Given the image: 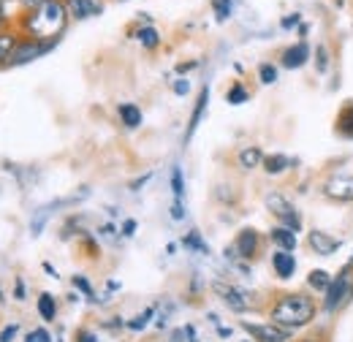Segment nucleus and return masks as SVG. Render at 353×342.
Instances as JSON below:
<instances>
[{
  "mask_svg": "<svg viewBox=\"0 0 353 342\" xmlns=\"http://www.w3.org/2000/svg\"><path fill=\"white\" fill-rule=\"evenodd\" d=\"M182 245H185L188 250H196V253H201V256H210V245L201 239V234H199V231L185 234V237H182Z\"/></svg>",
  "mask_w": 353,
  "mask_h": 342,
  "instance_id": "25",
  "label": "nucleus"
},
{
  "mask_svg": "<svg viewBox=\"0 0 353 342\" xmlns=\"http://www.w3.org/2000/svg\"><path fill=\"white\" fill-rule=\"evenodd\" d=\"M307 245L315 256L321 258H332L340 248H343V239L329 234V231H321V228H312L307 234Z\"/></svg>",
  "mask_w": 353,
  "mask_h": 342,
  "instance_id": "8",
  "label": "nucleus"
},
{
  "mask_svg": "<svg viewBox=\"0 0 353 342\" xmlns=\"http://www.w3.org/2000/svg\"><path fill=\"white\" fill-rule=\"evenodd\" d=\"M212 294H215L231 312H239V315H242V312L253 310V296H250L248 291H242V288L225 283V280H215V283H212Z\"/></svg>",
  "mask_w": 353,
  "mask_h": 342,
  "instance_id": "5",
  "label": "nucleus"
},
{
  "mask_svg": "<svg viewBox=\"0 0 353 342\" xmlns=\"http://www.w3.org/2000/svg\"><path fill=\"white\" fill-rule=\"evenodd\" d=\"M337 133H340L343 139L353 141V101L345 103V106L340 109V114H337Z\"/></svg>",
  "mask_w": 353,
  "mask_h": 342,
  "instance_id": "19",
  "label": "nucleus"
},
{
  "mask_svg": "<svg viewBox=\"0 0 353 342\" xmlns=\"http://www.w3.org/2000/svg\"><path fill=\"white\" fill-rule=\"evenodd\" d=\"M212 11H215L218 22H225L234 11V0H212Z\"/></svg>",
  "mask_w": 353,
  "mask_h": 342,
  "instance_id": "30",
  "label": "nucleus"
},
{
  "mask_svg": "<svg viewBox=\"0 0 353 342\" xmlns=\"http://www.w3.org/2000/svg\"><path fill=\"white\" fill-rule=\"evenodd\" d=\"M17 334H19V323H8V326L0 332V342H14Z\"/></svg>",
  "mask_w": 353,
  "mask_h": 342,
  "instance_id": "33",
  "label": "nucleus"
},
{
  "mask_svg": "<svg viewBox=\"0 0 353 342\" xmlns=\"http://www.w3.org/2000/svg\"><path fill=\"white\" fill-rule=\"evenodd\" d=\"M136 39H139V43H141L144 49H158V46H161V33H158L152 25H144V28H139Z\"/></svg>",
  "mask_w": 353,
  "mask_h": 342,
  "instance_id": "22",
  "label": "nucleus"
},
{
  "mask_svg": "<svg viewBox=\"0 0 353 342\" xmlns=\"http://www.w3.org/2000/svg\"><path fill=\"white\" fill-rule=\"evenodd\" d=\"M19 41H22V39H17L14 33H0V66H6V63H8L11 52L17 49V43Z\"/></svg>",
  "mask_w": 353,
  "mask_h": 342,
  "instance_id": "26",
  "label": "nucleus"
},
{
  "mask_svg": "<svg viewBox=\"0 0 353 342\" xmlns=\"http://www.w3.org/2000/svg\"><path fill=\"white\" fill-rule=\"evenodd\" d=\"M188 340V337H185V326H182V329H176L174 334H172V342H185Z\"/></svg>",
  "mask_w": 353,
  "mask_h": 342,
  "instance_id": "41",
  "label": "nucleus"
},
{
  "mask_svg": "<svg viewBox=\"0 0 353 342\" xmlns=\"http://www.w3.org/2000/svg\"><path fill=\"white\" fill-rule=\"evenodd\" d=\"M133 231H136V220H125L123 228H120V234L123 237H133Z\"/></svg>",
  "mask_w": 353,
  "mask_h": 342,
  "instance_id": "37",
  "label": "nucleus"
},
{
  "mask_svg": "<svg viewBox=\"0 0 353 342\" xmlns=\"http://www.w3.org/2000/svg\"><path fill=\"white\" fill-rule=\"evenodd\" d=\"M150 177H152V171H147L144 177H139V179H133V182H131V190H139V188H141V185H144V182H147Z\"/></svg>",
  "mask_w": 353,
  "mask_h": 342,
  "instance_id": "40",
  "label": "nucleus"
},
{
  "mask_svg": "<svg viewBox=\"0 0 353 342\" xmlns=\"http://www.w3.org/2000/svg\"><path fill=\"white\" fill-rule=\"evenodd\" d=\"M296 161L294 158H288V155H283V152H274V155H266L264 158V171L269 177H280V174H285V171L291 169Z\"/></svg>",
  "mask_w": 353,
  "mask_h": 342,
  "instance_id": "17",
  "label": "nucleus"
},
{
  "mask_svg": "<svg viewBox=\"0 0 353 342\" xmlns=\"http://www.w3.org/2000/svg\"><path fill=\"white\" fill-rule=\"evenodd\" d=\"M68 22V8L63 0H41L30 17L25 19V30L30 33V39H41V41H60V33L65 30Z\"/></svg>",
  "mask_w": 353,
  "mask_h": 342,
  "instance_id": "2",
  "label": "nucleus"
},
{
  "mask_svg": "<svg viewBox=\"0 0 353 342\" xmlns=\"http://www.w3.org/2000/svg\"><path fill=\"white\" fill-rule=\"evenodd\" d=\"M207 106H210V85H204L201 90H199V98H196V106H193V114H190V120H188V130H185V144L193 139V133H196V128L201 125V117L207 114Z\"/></svg>",
  "mask_w": 353,
  "mask_h": 342,
  "instance_id": "12",
  "label": "nucleus"
},
{
  "mask_svg": "<svg viewBox=\"0 0 353 342\" xmlns=\"http://www.w3.org/2000/svg\"><path fill=\"white\" fill-rule=\"evenodd\" d=\"M315 312H318V301L310 294L294 291V294H283L274 299V304L269 307V323L294 334L315 321Z\"/></svg>",
  "mask_w": 353,
  "mask_h": 342,
  "instance_id": "1",
  "label": "nucleus"
},
{
  "mask_svg": "<svg viewBox=\"0 0 353 342\" xmlns=\"http://www.w3.org/2000/svg\"><path fill=\"white\" fill-rule=\"evenodd\" d=\"M101 11H103L101 0H68V14L74 19H90V17H98Z\"/></svg>",
  "mask_w": 353,
  "mask_h": 342,
  "instance_id": "15",
  "label": "nucleus"
},
{
  "mask_svg": "<svg viewBox=\"0 0 353 342\" xmlns=\"http://www.w3.org/2000/svg\"><path fill=\"white\" fill-rule=\"evenodd\" d=\"M332 277H334V274H329L326 269H312V272L307 274V285L312 288V291H318V294H326Z\"/></svg>",
  "mask_w": 353,
  "mask_h": 342,
  "instance_id": "21",
  "label": "nucleus"
},
{
  "mask_svg": "<svg viewBox=\"0 0 353 342\" xmlns=\"http://www.w3.org/2000/svg\"><path fill=\"white\" fill-rule=\"evenodd\" d=\"M264 204H266V210L277 217V223L280 225H285V228H291V231H302L305 228V220H302V212L283 196V193H266V199H264Z\"/></svg>",
  "mask_w": 353,
  "mask_h": 342,
  "instance_id": "4",
  "label": "nucleus"
},
{
  "mask_svg": "<svg viewBox=\"0 0 353 342\" xmlns=\"http://www.w3.org/2000/svg\"><path fill=\"white\" fill-rule=\"evenodd\" d=\"M25 342H52V337H49L46 329H30V332L25 334Z\"/></svg>",
  "mask_w": 353,
  "mask_h": 342,
  "instance_id": "32",
  "label": "nucleus"
},
{
  "mask_svg": "<svg viewBox=\"0 0 353 342\" xmlns=\"http://www.w3.org/2000/svg\"><path fill=\"white\" fill-rule=\"evenodd\" d=\"M36 307H39L41 321H46V323H52V321L57 318V299H54L52 294H41L39 301H36Z\"/></svg>",
  "mask_w": 353,
  "mask_h": 342,
  "instance_id": "20",
  "label": "nucleus"
},
{
  "mask_svg": "<svg viewBox=\"0 0 353 342\" xmlns=\"http://www.w3.org/2000/svg\"><path fill=\"white\" fill-rule=\"evenodd\" d=\"M71 283H74V288H77V291H82L90 301H95V291H92V285H90V280L85 277V274H74V277H71Z\"/></svg>",
  "mask_w": 353,
  "mask_h": 342,
  "instance_id": "31",
  "label": "nucleus"
},
{
  "mask_svg": "<svg viewBox=\"0 0 353 342\" xmlns=\"http://www.w3.org/2000/svg\"><path fill=\"white\" fill-rule=\"evenodd\" d=\"M269 239H272V245H274L277 250H285V253H294L296 245H299L296 231H291V228H285V225H274V228L269 231Z\"/></svg>",
  "mask_w": 353,
  "mask_h": 342,
  "instance_id": "14",
  "label": "nucleus"
},
{
  "mask_svg": "<svg viewBox=\"0 0 353 342\" xmlns=\"http://www.w3.org/2000/svg\"><path fill=\"white\" fill-rule=\"evenodd\" d=\"M152 318H155V307H147L144 312H139L133 321L125 323V329H128V332H144V329L150 326V321H152Z\"/></svg>",
  "mask_w": 353,
  "mask_h": 342,
  "instance_id": "27",
  "label": "nucleus"
},
{
  "mask_svg": "<svg viewBox=\"0 0 353 342\" xmlns=\"http://www.w3.org/2000/svg\"><path fill=\"white\" fill-rule=\"evenodd\" d=\"M234 248H236V256L245 258V261H253L261 250V237L256 228H242L234 239Z\"/></svg>",
  "mask_w": 353,
  "mask_h": 342,
  "instance_id": "10",
  "label": "nucleus"
},
{
  "mask_svg": "<svg viewBox=\"0 0 353 342\" xmlns=\"http://www.w3.org/2000/svg\"><path fill=\"white\" fill-rule=\"evenodd\" d=\"M117 114H120V123L128 130H136L141 125V120H144V114H141V109L136 103H120L117 106Z\"/></svg>",
  "mask_w": 353,
  "mask_h": 342,
  "instance_id": "18",
  "label": "nucleus"
},
{
  "mask_svg": "<svg viewBox=\"0 0 353 342\" xmlns=\"http://www.w3.org/2000/svg\"><path fill=\"white\" fill-rule=\"evenodd\" d=\"M57 46V41H41V39H22L17 43V49L11 52L8 63L6 66H25V63H33L39 57H44L46 52H52Z\"/></svg>",
  "mask_w": 353,
  "mask_h": 342,
  "instance_id": "6",
  "label": "nucleus"
},
{
  "mask_svg": "<svg viewBox=\"0 0 353 342\" xmlns=\"http://www.w3.org/2000/svg\"><path fill=\"white\" fill-rule=\"evenodd\" d=\"M310 60V43L307 41H296L291 46H285L280 52V66L288 68V71H296V68H305Z\"/></svg>",
  "mask_w": 353,
  "mask_h": 342,
  "instance_id": "11",
  "label": "nucleus"
},
{
  "mask_svg": "<svg viewBox=\"0 0 353 342\" xmlns=\"http://www.w3.org/2000/svg\"><path fill=\"white\" fill-rule=\"evenodd\" d=\"M196 66H199V63H185V66H176V71H179V74H185V71H193Z\"/></svg>",
  "mask_w": 353,
  "mask_h": 342,
  "instance_id": "42",
  "label": "nucleus"
},
{
  "mask_svg": "<svg viewBox=\"0 0 353 342\" xmlns=\"http://www.w3.org/2000/svg\"><path fill=\"white\" fill-rule=\"evenodd\" d=\"M242 329L248 332V334H253L256 342H288L291 340V332H285V329H280V326H274V323H242Z\"/></svg>",
  "mask_w": 353,
  "mask_h": 342,
  "instance_id": "9",
  "label": "nucleus"
},
{
  "mask_svg": "<svg viewBox=\"0 0 353 342\" xmlns=\"http://www.w3.org/2000/svg\"><path fill=\"white\" fill-rule=\"evenodd\" d=\"M277 77H280V71H277L274 63H261V66H259V79H261V85H274Z\"/></svg>",
  "mask_w": 353,
  "mask_h": 342,
  "instance_id": "28",
  "label": "nucleus"
},
{
  "mask_svg": "<svg viewBox=\"0 0 353 342\" xmlns=\"http://www.w3.org/2000/svg\"><path fill=\"white\" fill-rule=\"evenodd\" d=\"M351 261H353V256H351Z\"/></svg>",
  "mask_w": 353,
  "mask_h": 342,
  "instance_id": "47",
  "label": "nucleus"
},
{
  "mask_svg": "<svg viewBox=\"0 0 353 342\" xmlns=\"http://www.w3.org/2000/svg\"><path fill=\"white\" fill-rule=\"evenodd\" d=\"M172 220H185V204L182 201H176L172 204Z\"/></svg>",
  "mask_w": 353,
  "mask_h": 342,
  "instance_id": "36",
  "label": "nucleus"
},
{
  "mask_svg": "<svg viewBox=\"0 0 353 342\" xmlns=\"http://www.w3.org/2000/svg\"><path fill=\"white\" fill-rule=\"evenodd\" d=\"M312 63H315V71H318L321 77L329 71V66H332V57H329V49H326V43H318V46H315V52H312Z\"/></svg>",
  "mask_w": 353,
  "mask_h": 342,
  "instance_id": "24",
  "label": "nucleus"
},
{
  "mask_svg": "<svg viewBox=\"0 0 353 342\" xmlns=\"http://www.w3.org/2000/svg\"><path fill=\"white\" fill-rule=\"evenodd\" d=\"M172 90H174V95H188V92H190V82L179 77V79H174V85H172Z\"/></svg>",
  "mask_w": 353,
  "mask_h": 342,
  "instance_id": "35",
  "label": "nucleus"
},
{
  "mask_svg": "<svg viewBox=\"0 0 353 342\" xmlns=\"http://www.w3.org/2000/svg\"><path fill=\"white\" fill-rule=\"evenodd\" d=\"M44 269L49 272V274H52V277H57V272H54V266H52V263H44Z\"/></svg>",
  "mask_w": 353,
  "mask_h": 342,
  "instance_id": "44",
  "label": "nucleus"
},
{
  "mask_svg": "<svg viewBox=\"0 0 353 342\" xmlns=\"http://www.w3.org/2000/svg\"><path fill=\"white\" fill-rule=\"evenodd\" d=\"M296 256L294 253H285V250H274L272 253V269H274V277L277 280H291L294 274H296Z\"/></svg>",
  "mask_w": 353,
  "mask_h": 342,
  "instance_id": "13",
  "label": "nucleus"
},
{
  "mask_svg": "<svg viewBox=\"0 0 353 342\" xmlns=\"http://www.w3.org/2000/svg\"><path fill=\"white\" fill-rule=\"evenodd\" d=\"M77 342H98V337H95L92 332H85V329H82V332L77 334Z\"/></svg>",
  "mask_w": 353,
  "mask_h": 342,
  "instance_id": "39",
  "label": "nucleus"
},
{
  "mask_svg": "<svg viewBox=\"0 0 353 342\" xmlns=\"http://www.w3.org/2000/svg\"><path fill=\"white\" fill-rule=\"evenodd\" d=\"M218 334H221V337H228V334H231V329H225V326H218Z\"/></svg>",
  "mask_w": 353,
  "mask_h": 342,
  "instance_id": "43",
  "label": "nucleus"
},
{
  "mask_svg": "<svg viewBox=\"0 0 353 342\" xmlns=\"http://www.w3.org/2000/svg\"><path fill=\"white\" fill-rule=\"evenodd\" d=\"M305 342H315V340H305Z\"/></svg>",
  "mask_w": 353,
  "mask_h": 342,
  "instance_id": "46",
  "label": "nucleus"
},
{
  "mask_svg": "<svg viewBox=\"0 0 353 342\" xmlns=\"http://www.w3.org/2000/svg\"><path fill=\"white\" fill-rule=\"evenodd\" d=\"M299 22H302V17H299V14H288V17H283L280 28H283V30H291V28H296Z\"/></svg>",
  "mask_w": 353,
  "mask_h": 342,
  "instance_id": "34",
  "label": "nucleus"
},
{
  "mask_svg": "<svg viewBox=\"0 0 353 342\" xmlns=\"http://www.w3.org/2000/svg\"><path fill=\"white\" fill-rule=\"evenodd\" d=\"M248 98H250V92L242 82H234L225 92V103H231V106H242V103H248Z\"/></svg>",
  "mask_w": 353,
  "mask_h": 342,
  "instance_id": "23",
  "label": "nucleus"
},
{
  "mask_svg": "<svg viewBox=\"0 0 353 342\" xmlns=\"http://www.w3.org/2000/svg\"><path fill=\"white\" fill-rule=\"evenodd\" d=\"M351 299H353V261H348L332 277V283H329V288L323 294L321 307H323V312H340V310H345L351 304Z\"/></svg>",
  "mask_w": 353,
  "mask_h": 342,
  "instance_id": "3",
  "label": "nucleus"
},
{
  "mask_svg": "<svg viewBox=\"0 0 353 342\" xmlns=\"http://www.w3.org/2000/svg\"><path fill=\"white\" fill-rule=\"evenodd\" d=\"M14 296L22 301L25 299V283H22V277H17V285H14Z\"/></svg>",
  "mask_w": 353,
  "mask_h": 342,
  "instance_id": "38",
  "label": "nucleus"
},
{
  "mask_svg": "<svg viewBox=\"0 0 353 342\" xmlns=\"http://www.w3.org/2000/svg\"><path fill=\"white\" fill-rule=\"evenodd\" d=\"M172 193H174L176 201L185 199V177H182V169H179V166L172 169Z\"/></svg>",
  "mask_w": 353,
  "mask_h": 342,
  "instance_id": "29",
  "label": "nucleus"
},
{
  "mask_svg": "<svg viewBox=\"0 0 353 342\" xmlns=\"http://www.w3.org/2000/svg\"><path fill=\"white\" fill-rule=\"evenodd\" d=\"M264 158L266 155L261 152V147H242L239 155H236V163L242 171H253L264 163Z\"/></svg>",
  "mask_w": 353,
  "mask_h": 342,
  "instance_id": "16",
  "label": "nucleus"
},
{
  "mask_svg": "<svg viewBox=\"0 0 353 342\" xmlns=\"http://www.w3.org/2000/svg\"><path fill=\"white\" fill-rule=\"evenodd\" d=\"M22 3H25V6H30V8H36V6L41 3V0H22Z\"/></svg>",
  "mask_w": 353,
  "mask_h": 342,
  "instance_id": "45",
  "label": "nucleus"
},
{
  "mask_svg": "<svg viewBox=\"0 0 353 342\" xmlns=\"http://www.w3.org/2000/svg\"><path fill=\"white\" fill-rule=\"evenodd\" d=\"M321 193L332 201H340V204H353V177H343V174H332L323 185H321Z\"/></svg>",
  "mask_w": 353,
  "mask_h": 342,
  "instance_id": "7",
  "label": "nucleus"
}]
</instances>
